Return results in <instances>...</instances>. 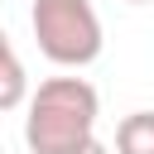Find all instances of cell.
<instances>
[{
    "instance_id": "cell-1",
    "label": "cell",
    "mask_w": 154,
    "mask_h": 154,
    "mask_svg": "<svg viewBox=\"0 0 154 154\" xmlns=\"http://www.w3.org/2000/svg\"><path fill=\"white\" fill-rule=\"evenodd\" d=\"M101 96L87 77H48L24 96V144L29 154H87L96 144Z\"/></svg>"
},
{
    "instance_id": "cell-2",
    "label": "cell",
    "mask_w": 154,
    "mask_h": 154,
    "mask_svg": "<svg viewBox=\"0 0 154 154\" xmlns=\"http://www.w3.org/2000/svg\"><path fill=\"white\" fill-rule=\"evenodd\" d=\"M29 29H34V43L38 53L53 63V67H87L101 58V14L91 0H34L29 10Z\"/></svg>"
},
{
    "instance_id": "cell-3",
    "label": "cell",
    "mask_w": 154,
    "mask_h": 154,
    "mask_svg": "<svg viewBox=\"0 0 154 154\" xmlns=\"http://www.w3.org/2000/svg\"><path fill=\"white\" fill-rule=\"evenodd\" d=\"M116 154H154V111H130L116 125Z\"/></svg>"
},
{
    "instance_id": "cell-4",
    "label": "cell",
    "mask_w": 154,
    "mask_h": 154,
    "mask_svg": "<svg viewBox=\"0 0 154 154\" xmlns=\"http://www.w3.org/2000/svg\"><path fill=\"white\" fill-rule=\"evenodd\" d=\"M24 96H29V72H24L19 53L10 48V53H0V116L5 111H19Z\"/></svg>"
},
{
    "instance_id": "cell-5",
    "label": "cell",
    "mask_w": 154,
    "mask_h": 154,
    "mask_svg": "<svg viewBox=\"0 0 154 154\" xmlns=\"http://www.w3.org/2000/svg\"><path fill=\"white\" fill-rule=\"evenodd\" d=\"M14 43H10V34H5V24H0V53H10Z\"/></svg>"
},
{
    "instance_id": "cell-6",
    "label": "cell",
    "mask_w": 154,
    "mask_h": 154,
    "mask_svg": "<svg viewBox=\"0 0 154 154\" xmlns=\"http://www.w3.org/2000/svg\"><path fill=\"white\" fill-rule=\"evenodd\" d=\"M87 154H111V149H106V144H101V140H96V144H91V149H87Z\"/></svg>"
},
{
    "instance_id": "cell-7",
    "label": "cell",
    "mask_w": 154,
    "mask_h": 154,
    "mask_svg": "<svg viewBox=\"0 0 154 154\" xmlns=\"http://www.w3.org/2000/svg\"><path fill=\"white\" fill-rule=\"evenodd\" d=\"M125 5H154V0H125Z\"/></svg>"
}]
</instances>
